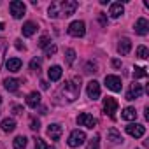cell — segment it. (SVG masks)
Returning <instances> with one entry per match:
<instances>
[{"instance_id": "cell-37", "label": "cell", "mask_w": 149, "mask_h": 149, "mask_svg": "<svg viewBox=\"0 0 149 149\" xmlns=\"http://www.w3.org/2000/svg\"><path fill=\"white\" fill-rule=\"evenodd\" d=\"M13 112H14L16 116H19V114H23V107H21V105H14V107H13Z\"/></svg>"}, {"instance_id": "cell-29", "label": "cell", "mask_w": 149, "mask_h": 149, "mask_svg": "<svg viewBox=\"0 0 149 149\" xmlns=\"http://www.w3.org/2000/svg\"><path fill=\"white\" fill-rule=\"evenodd\" d=\"M65 58H67V63H74V60H76V51L74 49H67L65 51Z\"/></svg>"}, {"instance_id": "cell-26", "label": "cell", "mask_w": 149, "mask_h": 149, "mask_svg": "<svg viewBox=\"0 0 149 149\" xmlns=\"http://www.w3.org/2000/svg\"><path fill=\"white\" fill-rule=\"evenodd\" d=\"M146 76H147L146 68H142V67H135V68H133V77H135V79H139V77H146Z\"/></svg>"}, {"instance_id": "cell-14", "label": "cell", "mask_w": 149, "mask_h": 149, "mask_svg": "<svg viewBox=\"0 0 149 149\" xmlns=\"http://www.w3.org/2000/svg\"><path fill=\"white\" fill-rule=\"evenodd\" d=\"M6 67H7L9 72H19L21 67H23V61H21L19 58H9V60L6 61Z\"/></svg>"}, {"instance_id": "cell-5", "label": "cell", "mask_w": 149, "mask_h": 149, "mask_svg": "<svg viewBox=\"0 0 149 149\" xmlns=\"http://www.w3.org/2000/svg\"><path fill=\"white\" fill-rule=\"evenodd\" d=\"M9 9H11V14H13V18H14V19H21V18L25 16V11H26L25 4H23V2H19V0H14V2H11Z\"/></svg>"}, {"instance_id": "cell-22", "label": "cell", "mask_w": 149, "mask_h": 149, "mask_svg": "<svg viewBox=\"0 0 149 149\" xmlns=\"http://www.w3.org/2000/svg\"><path fill=\"white\" fill-rule=\"evenodd\" d=\"M107 139L112 142V144H119L121 140H123V137H121V133L116 130V128H111L109 132H107Z\"/></svg>"}, {"instance_id": "cell-12", "label": "cell", "mask_w": 149, "mask_h": 149, "mask_svg": "<svg viewBox=\"0 0 149 149\" xmlns=\"http://www.w3.org/2000/svg\"><path fill=\"white\" fill-rule=\"evenodd\" d=\"M147 32H149V23H147V19H146V18H139L137 23H135V33L146 35Z\"/></svg>"}, {"instance_id": "cell-13", "label": "cell", "mask_w": 149, "mask_h": 149, "mask_svg": "<svg viewBox=\"0 0 149 149\" xmlns=\"http://www.w3.org/2000/svg\"><path fill=\"white\" fill-rule=\"evenodd\" d=\"M61 133H63V130H61V126L58 123H53V125L47 126V135L51 137V140H58L61 137Z\"/></svg>"}, {"instance_id": "cell-18", "label": "cell", "mask_w": 149, "mask_h": 149, "mask_svg": "<svg viewBox=\"0 0 149 149\" xmlns=\"http://www.w3.org/2000/svg\"><path fill=\"white\" fill-rule=\"evenodd\" d=\"M26 104H28V107H32V109H37V107L40 105V93H37V91H32V93L28 95V98H26Z\"/></svg>"}, {"instance_id": "cell-1", "label": "cell", "mask_w": 149, "mask_h": 149, "mask_svg": "<svg viewBox=\"0 0 149 149\" xmlns=\"http://www.w3.org/2000/svg\"><path fill=\"white\" fill-rule=\"evenodd\" d=\"M77 2L74 0H65V2H54L49 6V18H68L76 13Z\"/></svg>"}, {"instance_id": "cell-27", "label": "cell", "mask_w": 149, "mask_h": 149, "mask_svg": "<svg viewBox=\"0 0 149 149\" xmlns=\"http://www.w3.org/2000/svg\"><path fill=\"white\" fill-rule=\"evenodd\" d=\"M56 51H58V47H56L54 44H47V46L44 47V54H46V56H49V58H51Z\"/></svg>"}, {"instance_id": "cell-21", "label": "cell", "mask_w": 149, "mask_h": 149, "mask_svg": "<svg viewBox=\"0 0 149 149\" xmlns=\"http://www.w3.org/2000/svg\"><path fill=\"white\" fill-rule=\"evenodd\" d=\"M121 118L126 119V121H133V119H137V111H135L133 107H125Z\"/></svg>"}, {"instance_id": "cell-31", "label": "cell", "mask_w": 149, "mask_h": 149, "mask_svg": "<svg viewBox=\"0 0 149 149\" xmlns=\"http://www.w3.org/2000/svg\"><path fill=\"white\" fill-rule=\"evenodd\" d=\"M46 147H47V146H46V142H44L42 139H39V137H37V139H35V149H46Z\"/></svg>"}, {"instance_id": "cell-23", "label": "cell", "mask_w": 149, "mask_h": 149, "mask_svg": "<svg viewBox=\"0 0 149 149\" xmlns=\"http://www.w3.org/2000/svg\"><path fill=\"white\" fill-rule=\"evenodd\" d=\"M4 88H6L7 91H16V90L19 88V81H18V79H13V77H11V79L7 77V79L4 81Z\"/></svg>"}, {"instance_id": "cell-9", "label": "cell", "mask_w": 149, "mask_h": 149, "mask_svg": "<svg viewBox=\"0 0 149 149\" xmlns=\"http://www.w3.org/2000/svg\"><path fill=\"white\" fill-rule=\"evenodd\" d=\"M77 123H79L81 126H86V128H93V126H97V119H95L91 114H88V112L79 114V116H77Z\"/></svg>"}, {"instance_id": "cell-24", "label": "cell", "mask_w": 149, "mask_h": 149, "mask_svg": "<svg viewBox=\"0 0 149 149\" xmlns=\"http://www.w3.org/2000/svg\"><path fill=\"white\" fill-rule=\"evenodd\" d=\"M26 142H28V139L23 137V135H19V137L14 139L13 146H14V149H25V147H26Z\"/></svg>"}, {"instance_id": "cell-19", "label": "cell", "mask_w": 149, "mask_h": 149, "mask_svg": "<svg viewBox=\"0 0 149 149\" xmlns=\"http://www.w3.org/2000/svg\"><path fill=\"white\" fill-rule=\"evenodd\" d=\"M0 128H2L6 133H11V132H14V128H16V121H14L13 118H7V119H4V121H2Z\"/></svg>"}, {"instance_id": "cell-33", "label": "cell", "mask_w": 149, "mask_h": 149, "mask_svg": "<svg viewBox=\"0 0 149 149\" xmlns=\"http://www.w3.org/2000/svg\"><path fill=\"white\" fill-rule=\"evenodd\" d=\"M47 42H49V37H47V35H42V37H40V40H39V46H40V47H46V46H47Z\"/></svg>"}, {"instance_id": "cell-17", "label": "cell", "mask_w": 149, "mask_h": 149, "mask_svg": "<svg viewBox=\"0 0 149 149\" xmlns=\"http://www.w3.org/2000/svg\"><path fill=\"white\" fill-rule=\"evenodd\" d=\"M123 13H125V7H123L121 2H114V4H111V9H109L111 18H119Z\"/></svg>"}, {"instance_id": "cell-3", "label": "cell", "mask_w": 149, "mask_h": 149, "mask_svg": "<svg viewBox=\"0 0 149 149\" xmlns=\"http://www.w3.org/2000/svg\"><path fill=\"white\" fill-rule=\"evenodd\" d=\"M84 142H86V133L81 132V130H74V132L68 135V140H67V144H68L70 147H79V146H83Z\"/></svg>"}, {"instance_id": "cell-35", "label": "cell", "mask_w": 149, "mask_h": 149, "mask_svg": "<svg viewBox=\"0 0 149 149\" xmlns=\"http://www.w3.org/2000/svg\"><path fill=\"white\" fill-rule=\"evenodd\" d=\"M14 46H16V49H19V51H25V49H26V47H25V44H23L19 39H18V40H14Z\"/></svg>"}, {"instance_id": "cell-28", "label": "cell", "mask_w": 149, "mask_h": 149, "mask_svg": "<svg viewBox=\"0 0 149 149\" xmlns=\"http://www.w3.org/2000/svg\"><path fill=\"white\" fill-rule=\"evenodd\" d=\"M147 54H149V51H147L146 46H139V47H137V56H139L140 60H146Z\"/></svg>"}, {"instance_id": "cell-38", "label": "cell", "mask_w": 149, "mask_h": 149, "mask_svg": "<svg viewBox=\"0 0 149 149\" xmlns=\"http://www.w3.org/2000/svg\"><path fill=\"white\" fill-rule=\"evenodd\" d=\"M112 67L119 68V67H121V61H119V60H112Z\"/></svg>"}, {"instance_id": "cell-16", "label": "cell", "mask_w": 149, "mask_h": 149, "mask_svg": "<svg viewBox=\"0 0 149 149\" xmlns=\"http://www.w3.org/2000/svg\"><path fill=\"white\" fill-rule=\"evenodd\" d=\"M130 51H132V40L126 39V37L121 39L119 44H118V53H119V54H128Z\"/></svg>"}, {"instance_id": "cell-10", "label": "cell", "mask_w": 149, "mask_h": 149, "mask_svg": "<svg viewBox=\"0 0 149 149\" xmlns=\"http://www.w3.org/2000/svg\"><path fill=\"white\" fill-rule=\"evenodd\" d=\"M86 93H88V97H90V98L97 100V98L100 97V84H98L97 81H90V83H88V86H86Z\"/></svg>"}, {"instance_id": "cell-41", "label": "cell", "mask_w": 149, "mask_h": 149, "mask_svg": "<svg viewBox=\"0 0 149 149\" xmlns=\"http://www.w3.org/2000/svg\"><path fill=\"white\" fill-rule=\"evenodd\" d=\"M4 26H6V25H4V23H0V30H2V28H4Z\"/></svg>"}, {"instance_id": "cell-8", "label": "cell", "mask_w": 149, "mask_h": 149, "mask_svg": "<svg viewBox=\"0 0 149 149\" xmlns=\"http://www.w3.org/2000/svg\"><path fill=\"white\" fill-rule=\"evenodd\" d=\"M126 133L132 135V137H135V139H140V137H144V133H146V126H144V125L132 123V125L126 126Z\"/></svg>"}, {"instance_id": "cell-43", "label": "cell", "mask_w": 149, "mask_h": 149, "mask_svg": "<svg viewBox=\"0 0 149 149\" xmlns=\"http://www.w3.org/2000/svg\"><path fill=\"white\" fill-rule=\"evenodd\" d=\"M0 104H2V97H0Z\"/></svg>"}, {"instance_id": "cell-39", "label": "cell", "mask_w": 149, "mask_h": 149, "mask_svg": "<svg viewBox=\"0 0 149 149\" xmlns=\"http://www.w3.org/2000/svg\"><path fill=\"white\" fill-rule=\"evenodd\" d=\"M100 23H102V25H105V23H107V19H105L104 13H100Z\"/></svg>"}, {"instance_id": "cell-2", "label": "cell", "mask_w": 149, "mask_h": 149, "mask_svg": "<svg viewBox=\"0 0 149 149\" xmlns=\"http://www.w3.org/2000/svg\"><path fill=\"white\" fill-rule=\"evenodd\" d=\"M81 79H74V81H67L63 86H61V90H60V93L61 95H65V100L67 102H74L76 98H79V91H81Z\"/></svg>"}, {"instance_id": "cell-20", "label": "cell", "mask_w": 149, "mask_h": 149, "mask_svg": "<svg viewBox=\"0 0 149 149\" xmlns=\"http://www.w3.org/2000/svg\"><path fill=\"white\" fill-rule=\"evenodd\" d=\"M21 30H23V35H25V37H32V35L37 32V25H35V23H32V21H26V23L23 25V28H21Z\"/></svg>"}, {"instance_id": "cell-25", "label": "cell", "mask_w": 149, "mask_h": 149, "mask_svg": "<svg viewBox=\"0 0 149 149\" xmlns=\"http://www.w3.org/2000/svg\"><path fill=\"white\" fill-rule=\"evenodd\" d=\"M6 51H7V40L0 37V68H2V63H4V56H6Z\"/></svg>"}, {"instance_id": "cell-34", "label": "cell", "mask_w": 149, "mask_h": 149, "mask_svg": "<svg viewBox=\"0 0 149 149\" xmlns=\"http://www.w3.org/2000/svg\"><path fill=\"white\" fill-rule=\"evenodd\" d=\"M88 149H98V137H95V139H93V140L90 142Z\"/></svg>"}, {"instance_id": "cell-7", "label": "cell", "mask_w": 149, "mask_h": 149, "mask_svg": "<svg viewBox=\"0 0 149 149\" xmlns=\"http://www.w3.org/2000/svg\"><path fill=\"white\" fill-rule=\"evenodd\" d=\"M105 86L111 90V91H121L123 84H121V79L118 76H105Z\"/></svg>"}, {"instance_id": "cell-40", "label": "cell", "mask_w": 149, "mask_h": 149, "mask_svg": "<svg viewBox=\"0 0 149 149\" xmlns=\"http://www.w3.org/2000/svg\"><path fill=\"white\" fill-rule=\"evenodd\" d=\"M40 86H42V90H47V88H49V84H47L46 81H40Z\"/></svg>"}, {"instance_id": "cell-4", "label": "cell", "mask_w": 149, "mask_h": 149, "mask_svg": "<svg viewBox=\"0 0 149 149\" xmlns=\"http://www.w3.org/2000/svg\"><path fill=\"white\" fill-rule=\"evenodd\" d=\"M68 33L72 37H83L86 33V25L84 21H72L68 25Z\"/></svg>"}, {"instance_id": "cell-30", "label": "cell", "mask_w": 149, "mask_h": 149, "mask_svg": "<svg viewBox=\"0 0 149 149\" xmlns=\"http://www.w3.org/2000/svg\"><path fill=\"white\" fill-rule=\"evenodd\" d=\"M30 68L39 72V68H40V58H33V60L30 61Z\"/></svg>"}, {"instance_id": "cell-42", "label": "cell", "mask_w": 149, "mask_h": 149, "mask_svg": "<svg viewBox=\"0 0 149 149\" xmlns=\"http://www.w3.org/2000/svg\"><path fill=\"white\" fill-rule=\"evenodd\" d=\"M46 149H54V147H49V146H47V147H46Z\"/></svg>"}, {"instance_id": "cell-32", "label": "cell", "mask_w": 149, "mask_h": 149, "mask_svg": "<svg viewBox=\"0 0 149 149\" xmlns=\"http://www.w3.org/2000/svg\"><path fill=\"white\" fill-rule=\"evenodd\" d=\"M30 128L35 130V132H39V130H40V123H39L37 119H32V121H30Z\"/></svg>"}, {"instance_id": "cell-6", "label": "cell", "mask_w": 149, "mask_h": 149, "mask_svg": "<svg viewBox=\"0 0 149 149\" xmlns=\"http://www.w3.org/2000/svg\"><path fill=\"white\" fill-rule=\"evenodd\" d=\"M104 112H105L109 118H116V112H118V102H116L112 97L104 98Z\"/></svg>"}, {"instance_id": "cell-15", "label": "cell", "mask_w": 149, "mask_h": 149, "mask_svg": "<svg viewBox=\"0 0 149 149\" xmlns=\"http://www.w3.org/2000/svg\"><path fill=\"white\" fill-rule=\"evenodd\" d=\"M61 74H63V70H61L60 65H53V67H49V70H47V76H49L51 81H60V79H61Z\"/></svg>"}, {"instance_id": "cell-36", "label": "cell", "mask_w": 149, "mask_h": 149, "mask_svg": "<svg viewBox=\"0 0 149 149\" xmlns=\"http://www.w3.org/2000/svg\"><path fill=\"white\" fill-rule=\"evenodd\" d=\"M86 72H97V63H88L86 65Z\"/></svg>"}, {"instance_id": "cell-11", "label": "cell", "mask_w": 149, "mask_h": 149, "mask_svg": "<svg viewBox=\"0 0 149 149\" xmlns=\"http://www.w3.org/2000/svg\"><path fill=\"white\" fill-rule=\"evenodd\" d=\"M142 93H144V88H142V84H132V88H130V91L126 93V100H135V98H139V97H142Z\"/></svg>"}]
</instances>
